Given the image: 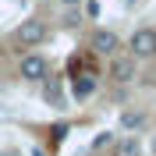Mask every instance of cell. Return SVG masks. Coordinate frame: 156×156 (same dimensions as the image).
<instances>
[{
  "mask_svg": "<svg viewBox=\"0 0 156 156\" xmlns=\"http://www.w3.org/2000/svg\"><path fill=\"white\" fill-rule=\"evenodd\" d=\"M96 92V71H75L71 75V96L82 103V99H89Z\"/></svg>",
  "mask_w": 156,
  "mask_h": 156,
  "instance_id": "obj_6",
  "label": "cell"
},
{
  "mask_svg": "<svg viewBox=\"0 0 156 156\" xmlns=\"http://www.w3.org/2000/svg\"><path fill=\"white\" fill-rule=\"evenodd\" d=\"M117 138H114V131H99L96 138H92V149H107V146H114Z\"/></svg>",
  "mask_w": 156,
  "mask_h": 156,
  "instance_id": "obj_10",
  "label": "cell"
},
{
  "mask_svg": "<svg viewBox=\"0 0 156 156\" xmlns=\"http://www.w3.org/2000/svg\"><path fill=\"white\" fill-rule=\"evenodd\" d=\"M114 156H142V146H138L135 135H124L114 142Z\"/></svg>",
  "mask_w": 156,
  "mask_h": 156,
  "instance_id": "obj_9",
  "label": "cell"
},
{
  "mask_svg": "<svg viewBox=\"0 0 156 156\" xmlns=\"http://www.w3.org/2000/svg\"><path fill=\"white\" fill-rule=\"evenodd\" d=\"M32 156H46V153H43V149H39V146H36V149H32Z\"/></svg>",
  "mask_w": 156,
  "mask_h": 156,
  "instance_id": "obj_14",
  "label": "cell"
},
{
  "mask_svg": "<svg viewBox=\"0 0 156 156\" xmlns=\"http://www.w3.org/2000/svg\"><path fill=\"white\" fill-rule=\"evenodd\" d=\"M43 99L50 107H64V89H60V78H43Z\"/></svg>",
  "mask_w": 156,
  "mask_h": 156,
  "instance_id": "obj_7",
  "label": "cell"
},
{
  "mask_svg": "<svg viewBox=\"0 0 156 156\" xmlns=\"http://www.w3.org/2000/svg\"><path fill=\"white\" fill-rule=\"evenodd\" d=\"M50 135H53V142H64V135H68V124H53V131H50Z\"/></svg>",
  "mask_w": 156,
  "mask_h": 156,
  "instance_id": "obj_11",
  "label": "cell"
},
{
  "mask_svg": "<svg viewBox=\"0 0 156 156\" xmlns=\"http://www.w3.org/2000/svg\"><path fill=\"white\" fill-rule=\"evenodd\" d=\"M138 75V60L128 53V57H121V53H114L110 57V82H117V85H128V82H135Z\"/></svg>",
  "mask_w": 156,
  "mask_h": 156,
  "instance_id": "obj_5",
  "label": "cell"
},
{
  "mask_svg": "<svg viewBox=\"0 0 156 156\" xmlns=\"http://www.w3.org/2000/svg\"><path fill=\"white\" fill-rule=\"evenodd\" d=\"M153 153H156V135H153Z\"/></svg>",
  "mask_w": 156,
  "mask_h": 156,
  "instance_id": "obj_15",
  "label": "cell"
},
{
  "mask_svg": "<svg viewBox=\"0 0 156 156\" xmlns=\"http://www.w3.org/2000/svg\"><path fill=\"white\" fill-rule=\"evenodd\" d=\"M128 50H131L135 60H153L156 57V29H149V25L135 29L131 39H128Z\"/></svg>",
  "mask_w": 156,
  "mask_h": 156,
  "instance_id": "obj_2",
  "label": "cell"
},
{
  "mask_svg": "<svg viewBox=\"0 0 156 156\" xmlns=\"http://www.w3.org/2000/svg\"><path fill=\"white\" fill-rule=\"evenodd\" d=\"M82 4H85V11H89V18H96V14H99V4H96V0H82Z\"/></svg>",
  "mask_w": 156,
  "mask_h": 156,
  "instance_id": "obj_12",
  "label": "cell"
},
{
  "mask_svg": "<svg viewBox=\"0 0 156 156\" xmlns=\"http://www.w3.org/2000/svg\"><path fill=\"white\" fill-rule=\"evenodd\" d=\"M60 4H64V7H78V4H82V0H60Z\"/></svg>",
  "mask_w": 156,
  "mask_h": 156,
  "instance_id": "obj_13",
  "label": "cell"
},
{
  "mask_svg": "<svg viewBox=\"0 0 156 156\" xmlns=\"http://www.w3.org/2000/svg\"><path fill=\"white\" fill-rule=\"evenodd\" d=\"M146 110H124V114H121V128H124V131H142V128H146Z\"/></svg>",
  "mask_w": 156,
  "mask_h": 156,
  "instance_id": "obj_8",
  "label": "cell"
},
{
  "mask_svg": "<svg viewBox=\"0 0 156 156\" xmlns=\"http://www.w3.org/2000/svg\"><path fill=\"white\" fill-rule=\"evenodd\" d=\"M46 36H50V29H46V21H43V18H25V21L18 25V29L11 32L14 46H21V50H29V46H39V43H46Z\"/></svg>",
  "mask_w": 156,
  "mask_h": 156,
  "instance_id": "obj_1",
  "label": "cell"
},
{
  "mask_svg": "<svg viewBox=\"0 0 156 156\" xmlns=\"http://www.w3.org/2000/svg\"><path fill=\"white\" fill-rule=\"evenodd\" d=\"M50 75V60L43 57V53H25L18 64V78L21 82H43V78Z\"/></svg>",
  "mask_w": 156,
  "mask_h": 156,
  "instance_id": "obj_3",
  "label": "cell"
},
{
  "mask_svg": "<svg viewBox=\"0 0 156 156\" xmlns=\"http://www.w3.org/2000/svg\"><path fill=\"white\" fill-rule=\"evenodd\" d=\"M89 50L96 57H114V53H121V36L110 32V29H96L89 36Z\"/></svg>",
  "mask_w": 156,
  "mask_h": 156,
  "instance_id": "obj_4",
  "label": "cell"
}]
</instances>
